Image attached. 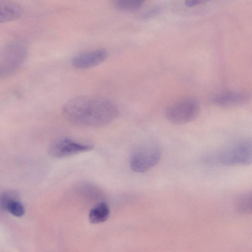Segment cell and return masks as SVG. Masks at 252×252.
<instances>
[{"label": "cell", "instance_id": "obj_1", "mask_svg": "<svg viewBox=\"0 0 252 252\" xmlns=\"http://www.w3.org/2000/svg\"><path fill=\"white\" fill-rule=\"evenodd\" d=\"M62 112L70 123L83 127H98L113 122L119 114L116 104L101 96H79L68 100Z\"/></svg>", "mask_w": 252, "mask_h": 252}, {"label": "cell", "instance_id": "obj_2", "mask_svg": "<svg viewBox=\"0 0 252 252\" xmlns=\"http://www.w3.org/2000/svg\"><path fill=\"white\" fill-rule=\"evenodd\" d=\"M217 158L220 163L226 166H243L251 164V139L243 138L229 144L219 152Z\"/></svg>", "mask_w": 252, "mask_h": 252}, {"label": "cell", "instance_id": "obj_3", "mask_svg": "<svg viewBox=\"0 0 252 252\" xmlns=\"http://www.w3.org/2000/svg\"><path fill=\"white\" fill-rule=\"evenodd\" d=\"M199 111V104L196 100L186 98L179 100L168 106L165 111V116L170 123L182 125L194 120Z\"/></svg>", "mask_w": 252, "mask_h": 252}, {"label": "cell", "instance_id": "obj_4", "mask_svg": "<svg viewBox=\"0 0 252 252\" xmlns=\"http://www.w3.org/2000/svg\"><path fill=\"white\" fill-rule=\"evenodd\" d=\"M27 54V47L20 41H12L0 50V78L7 76L23 63Z\"/></svg>", "mask_w": 252, "mask_h": 252}, {"label": "cell", "instance_id": "obj_5", "mask_svg": "<svg viewBox=\"0 0 252 252\" xmlns=\"http://www.w3.org/2000/svg\"><path fill=\"white\" fill-rule=\"evenodd\" d=\"M161 156V151L157 146L148 145L140 147L130 155V167L136 172H147L158 163Z\"/></svg>", "mask_w": 252, "mask_h": 252}, {"label": "cell", "instance_id": "obj_6", "mask_svg": "<svg viewBox=\"0 0 252 252\" xmlns=\"http://www.w3.org/2000/svg\"><path fill=\"white\" fill-rule=\"evenodd\" d=\"M93 147L92 144L62 138L51 144L48 148V153L53 158H62L90 151Z\"/></svg>", "mask_w": 252, "mask_h": 252}, {"label": "cell", "instance_id": "obj_7", "mask_svg": "<svg viewBox=\"0 0 252 252\" xmlns=\"http://www.w3.org/2000/svg\"><path fill=\"white\" fill-rule=\"evenodd\" d=\"M107 51L98 48L78 54L72 59L74 66L79 68H87L94 66L103 62L107 57Z\"/></svg>", "mask_w": 252, "mask_h": 252}, {"label": "cell", "instance_id": "obj_8", "mask_svg": "<svg viewBox=\"0 0 252 252\" xmlns=\"http://www.w3.org/2000/svg\"><path fill=\"white\" fill-rule=\"evenodd\" d=\"M250 95L243 92L223 93L216 95L213 99L214 104L221 107H234L247 103Z\"/></svg>", "mask_w": 252, "mask_h": 252}, {"label": "cell", "instance_id": "obj_9", "mask_svg": "<svg viewBox=\"0 0 252 252\" xmlns=\"http://www.w3.org/2000/svg\"><path fill=\"white\" fill-rule=\"evenodd\" d=\"M22 8L15 2L0 1V23L11 21L20 16Z\"/></svg>", "mask_w": 252, "mask_h": 252}, {"label": "cell", "instance_id": "obj_10", "mask_svg": "<svg viewBox=\"0 0 252 252\" xmlns=\"http://www.w3.org/2000/svg\"><path fill=\"white\" fill-rule=\"evenodd\" d=\"M109 214L110 210L108 205L105 202H100L91 210L89 218L92 223H99L107 220Z\"/></svg>", "mask_w": 252, "mask_h": 252}, {"label": "cell", "instance_id": "obj_11", "mask_svg": "<svg viewBox=\"0 0 252 252\" xmlns=\"http://www.w3.org/2000/svg\"><path fill=\"white\" fill-rule=\"evenodd\" d=\"M143 1L140 0H118L114 5L117 8L125 11H134L140 8Z\"/></svg>", "mask_w": 252, "mask_h": 252}, {"label": "cell", "instance_id": "obj_12", "mask_svg": "<svg viewBox=\"0 0 252 252\" xmlns=\"http://www.w3.org/2000/svg\"><path fill=\"white\" fill-rule=\"evenodd\" d=\"M19 200V194L13 190H8L2 193L0 196V207L6 211L9 205L13 201Z\"/></svg>", "mask_w": 252, "mask_h": 252}, {"label": "cell", "instance_id": "obj_13", "mask_svg": "<svg viewBox=\"0 0 252 252\" xmlns=\"http://www.w3.org/2000/svg\"><path fill=\"white\" fill-rule=\"evenodd\" d=\"M252 194L251 191L242 194L237 202V209L242 212H247L251 210Z\"/></svg>", "mask_w": 252, "mask_h": 252}, {"label": "cell", "instance_id": "obj_14", "mask_svg": "<svg viewBox=\"0 0 252 252\" xmlns=\"http://www.w3.org/2000/svg\"><path fill=\"white\" fill-rule=\"evenodd\" d=\"M6 211L17 217L23 216L25 213V209L23 204L19 200L12 202L8 206Z\"/></svg>", "mask_w": 252, "mask_h": 252}, {"label": "cell", "instance_id": "obj_15", "mask_svg": "<svg viewBox=\"0 0 252 252\" xmlns=\"http://www.w3.org/2000/svg\"><path fill=\"white\" fill-rule=\"evenodd\" d=\"M204 1L199 0H189L185 2L186 5L188 6H192L197 4H199Z\"/></svg>", "mask_w": 252, "mask_h": 252}]
</instances>
